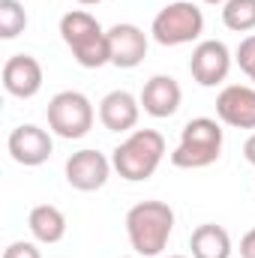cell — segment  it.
<instances>
[{
  "instance_id": "cell-1",
  "label": "cell",
  "mask_w": 255,
  "mask_h": 258,
  "mask_svg": "<svg viewBox=\"0 0 255 258\" xmlns=\"http://www.w3.org/2000/svg\"><path fill=\"white\" fill-rule=\"evenodd\" d=\"M174 228V210L165 201H138L126 213V234L138 255H159L171 237Z\"/></svg>"
},
{
  "instance_id": "cell-2",
  "label": "cell",
  "mask_w": 255,
  "mask_h": 258,
  "mask_svg": "<svg viewBox=\"0 0 255 258\" xmlns=\"http://www.w3.org/2000/svg\"><path fill=\"white\" fill-rule=\"evenodd\" d=\"M60 36L69 45L75 63L84 69H99V66L111 63V51H108V33L99 27V21L84 12V9H72L60 18Z\"/></svg>"
},
{
  "instance_id": "cell-3",
  "label": "cell",
  "mask_w": 255,
  "mask_h": 258,
  "mask_svg": "<svg viewBox=\"0 0 255 258\" xmlns=\"http://www.w3.org/2000/svg\"><path fill=\"white\" fill-rule=\"evenodd\" d=\"M162 156H165L162 132H156V129H135L126 141L114 150L111 165H114V171L123 180L138 183V180L153 177V171L159 168Z\"/></svg>"
},
{
  "instance_id": "cell-4",
  "label": "cell",
  "mask_w": 255,
  "mask_h": 258,
  "mask_svg": "<svg viewBox=\"0 0 255 258\" xmlns=\"http://www.w3.org/2000/svg\"><path fill=\"white\" fill-rule=\"evenodd\" d=\"M222 153V129L210 117H195L180 129V144L171 153L174 168H204Z\"/></svg>"
},
{
  "instance_id": "cell-5",
  "label": "cell",
  "mask_w": 255,
  "mask_h": 258,
  "mask_svg": "<svg viewBox=\"0 0 255 258\" xmlns=\"http://www.w3.org/2000/svg\"><path fill=\"white\" fill-rule=\"evenodd\" d=\"M204 30V15L192 0H177L168 3L150 24V33L159 45H186L192 39H198Z\"/></svg>"
},
{
  "instance_id": "cell-6",
  "label": "cell",
  "mask_w": 255,
  "mask_h": 258,
  "mask_svg": "<svg viewBox=\"0 0 255 258\" xmlns=\"http://www.w3.org/2000/svg\"><path fill=\"white\" fill-rule=\"evenodd\" d=\"M48 126L60 138H84L93 126V105L84 93L78 90H63L48 102Z\"/></svg>"
},
{
  "instance_id": "cell-7",
  "label": "cell",
  "mask_w": 255,
  "mask_h": 258,
  "mask_svg": "<svg viewBox=\"0 0 255 258\" xmlns=\"http://www.w3.org/2000/svg\"><path fill=\"white\" fill-rule=\"evenodd\" d=\"M228 69H231V54L225 48V42L219 39H204L195 45L189 60V72L192 78L201 84V87H216L228 78Z\"/></svg>"
},
{
  "instance_id": "cell-8",
  "label": "cell",
  "mask_w": 255,
  "mask_h": 258,
  "mask_svg": "<svg viewBox=\"0 0 255 258\" xmlns=\"http://www.w3.org/2000/svg\"><path fill=\"white\" fill-rule=\"evenodd\" d=\"M111 174V162L99 150H78L66 159V180L78 192H96L105 186Z\"/></svg>"
},
{
  "instance_id": "cell-9",
  "label": "cell",
  "mask_w": 255,
  "mask_h": 258,
  "mask_svg": "<svg viewBox=\"0 0 255 258\" xmlns=\"http://www.w3.org/2000/svg\"><path fill=\"white\" fill-rule=\"evenodd\" d=\"M6 147H9L12 159H15L18 165H27V168L42 165V162L51 156V150H54L51 135H48L45 129L33 126V123H21V126L12 129Z\"/></svg>"
},
{
  "instance_id": "cell-10",
  "label": "cell",
  "mask_w": 255,
  "mask_h": 258,
  "mask_svg": "<svg viewBox=\"0 0 255 258\" xmlns=\"http://www.w3.org/2000/svg\"><path fill=\"white\" fill-rule=\"evenodd\" d=\"M216 114L234 129H255V90L243 84H228L216 96Z\"/></svg>"
},
{
  "instance_id": "cell-11",
  "label": "cell",
  "mask_w": 255,
  "mask_h": 258,
  "mask_svg": "<svg viewBox=\"0 0 255 258\" xmlns=\"http://www.w3.org/2000/svg\"><path fill=\"white\" fill-rule=\"evenodd\" d=\"M3 87L18 99H30L42 90V66L30 54H12L3 63Z\"/></svg>"
},
{
  "instance_id": "cell-12",
  "label": "cell",
  "mask_w": 255,
  "mask_h": 258,
  "mask_svg": "<svg viewBox=\"0 0 255 258\" xmlns=\"http://www.w3.org/2000/svg\"><path fill=\"white\" fill-rule=\"evenodd\" d=\"M108 51L117 69H135L147 57V36L135 24H114L108 30Z\"/></svg>"
},
{
  "instance_id": "cell-13",
  "label": "cell",
  "mask_w": 255,
  "mask_h": 258,
  "mask_svg": "<svg viewBox=\"0 0 255 258\" xmlns=\"http://www.w3.org/2000/svg\"><path fill=\"white\" fill-rule=\"evenodd\" d=\"M180 99H183V90H180L177 78H171V75H153L141 90V108L159 120L171 117L180 108Z\"/></svg>"
},
{
  "instance_id": "cell-14",
  "label": "cell",
  "mask_w": 255,
  "mask_h": 258,
  "mask_svg": "<svg viewBox=\"0 0 255 258\" xmlns=\"http://www.w3.org/2000/svg\"><path fill=\"white\" fill-rule=\"evenodd\" d=\"M141 114V99H135L129 90H111L99 102V120L108 132H129L138 123Z\"/></svg>"
},
{
  "instance_id": "cell-15",
  "label": "cell",
  "mask_w": 255,
  "mask_h": 258,
  "mask_svg": "<svg viewBox=\"0 0 255 258\" xmlns=\"http://www.w3.org/2000/svg\"><path fill=\"white\" fill-rule=\"evenodd\" d=\"M192 258H228L231 255V237L222 225L216 222H204L192 231L189 237Z\"/></svg>"
},
{
  "instance_id": "cell-16",
  "label": "cell",
  "mask_w": 255,
  "mask_h": 258,
  "mask_svg": "<svg viewBox=\"0 0 255 258\" xmlns=\"http://www.w3.org/2000/svg\"><path fill=\"white\" fill-rule=\"evenodd\" d=\"M33 237L39 243H60L66 234V216L60 207L54 204H39L30 210V219H27Z\"/></svg>"
},
{
  "instance_id": "cell-17",
  "label": "cell",
  "mask_w": 255,
  "mask_h": 258,
  "mask_svg": "<svg viewBox=\"0 0 255 258\" xmlns=\"http://www.w3.org/2000/svg\"><path fill=\"white\" fill-rule=\"evenodd\" d=\"M222 21L228 30H237V33L255 30V0H225Z\"/></svg>"
},
{
  "instance_id": "cell-18",
  "label": "cell",
  "mask_w": 255,
  "mask_h": 258,
  "mask_svg": "<svg viewBox=\"0 0 255 258\" xmlns=\"http://www.w3.org/2000/svg\"><path fill=\"white\" fill-rule=\"evenodd\" d=\"M27 27V12L18 0H0V36L15 39Z\"/></svg>"
},
{
  "instance_id": "cell-19",
  "label": "cell",
  "mask_w": 255,
  "mask_h": 258,
  "mask_svg": "<svg viewBox=\"0 0 255 258\" xmlns=\"http://www.w3.org/2000/svg\"><path fill=\"white\" fill-rule=\"evenodd\" d=\"M237 63H240V69L255 81V33H249V36L237 45Z\"/></svg>"
},
{
  "instance_id": "cell-20",
  "label": "cell",
  "mask_w": 255,
  "mask_h": 258,
  "mask_svg": "<svg viewBox=\"0 0 255 258\" xmlns=\"http://www.w3.org/2000/svg\"><path fill=\"white\" fill-rule=\"evenodd\" d=\"M3 258H42V255H39V249H36L33 243L15 240V243H9V246L3 249Z\"/></svg>"
},
{
  "instance_id": "cell-21",
  "label": "cell",
  "mask_w": 255,
  "mask_h": 258,
  "mask_svg": "<svg viewBox=\"0 0 255 258\" xmlns=\"http://www.w3.org/2000/svg\"><path fill=\"white\" fill-rule=\"evenodd\" d=\"M240 258H255V228L246 231L240 240Z\"/></svg>"
},
{
  "instance_id": "cell-22",
  "label": "cell",
  "mask_w": 255,
  "mask_h": 258,
  "mask_svg": "<svg viewBox=\"0 0 255 258\" xmlns=\"http://www.w3.org/2000/svg\"><path fill=\"white\" fill-rule=\"evenodd\" d=\"M243 156H246L249 165H255V132L246 138V144H243Z\"/></svg>"
},
{
  "instance_id": "cell-23",
  "label": "cell",
  "mask_w": 255,
  "mask_h": 258,
  "mask_svg": "<svg viewBox=\"0 0 255 258\" xmlns=\"http://www.w3.org/2000/svg\"><path fill=\"white\" fill-rule=\"evenodd\" d=\"M78 3H84V6H93V3H99V0H78Z\"/></svg>"
},
{
  "instance_id": "cell-24",
  "label": "cell",
  "mask_w": 255,
  "mask_h": 258,
  "mask_svg": "<svg viewBox=\"0 0 255 258\" xmlns=\"http://www.w3.org/2000/svg\"><path fill=\"white\" fill-rule=\"evenodd\" d=\"M204 3H225V0H204Z\"/></svg>"
},
{
  "instance_id": "cell-25",
  "label": "cell",
  "mask_w": 255,
  "mask_h": 258,
  "mask_svg": "<svg viewBox=\"0 0 255 258\" xmlns=\"http://www.w3.org/2000/svg\"><path fill=\"white\" fill-rule=\"evenodd\" d=\"M168 258H186V255H168Z\"/></svg>"
}]
</instances>
